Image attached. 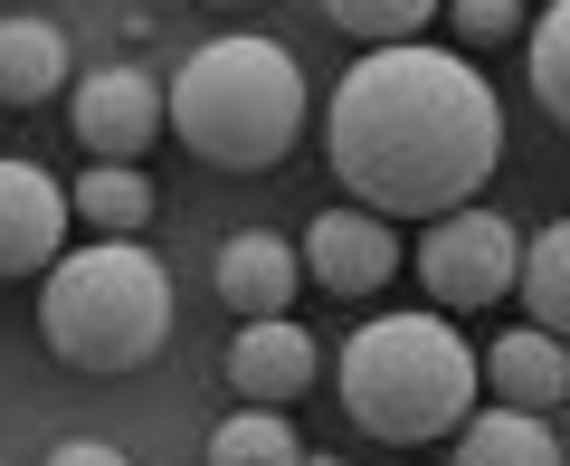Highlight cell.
I'll return each instance as SVG.
<instances>
[{"instance_id": "cell-18", "label": "cell", "mask_w": 570, "mask_h": 466, "mask_svg": "<svg viewBox=\"0 0 570 466\" xmlns=\"http://www.w3.org/2000/svg\"><path fill=\"white\" fill-rule=\"evenodd\" d=\"M523 58H532V105H542L551 124H570V10L523 20Z\"/></svg>"}, {"instance_id": "cell-6", "label": "cell", "mask_w": 570, "mask_h": 466, "mask_svg": "<svg viewBox=\"0 0 570 466\" xmlns=\"http://www.w3.org/2000/svg\"><path fill=\"white\" fill-rule=\"evenodd\" d=\"M77 96H67V115H77V143L96 153V163H142L153 143H163V77L153 67H86V77H67Z\"/></svg>"}, {"instance_id": "cell-16", "label": "cell", "mask_w": 570, "mask_h": 466, "mask_svg": "<svg viewBox=\"0 0 570 466\" xmlns=\"http://www.w3.org/2000/svg\"><path fill=\"white\" fill-rule=\"evenodd\" d=\"M295 457H305V438L285 409H228L209 428V466H295Z\"/></svg>"}, {"instance_id": "cell-9", "label": "cell", "mask_w": 570, "mask_h": 466, "mask_svg": "<svg viewBox=\"0 0 570 466\" xmlns=\"http://www.w3.org/2000/svg\"><path fill=\"white\" fill-rule=\"evenodd\" d=\"M67 229H77V220H67V191L48 182L39 163L10 153V163H0V285L58 266L67 258Z\"/></svg>"}, {"instance_id": "cell-14", "label": "cell", "mask_w": 570, "mask_h": 466, "mask_svg": "<svg viewBox=\"0 0 570 466\" xmlns=\"http://www.w3.org/2000/svg\"><path fill=\"white\" fill-rule=\"evenodd\" d=\"M67 220H86L96 239H142V229H153V182H142V163H86V182L67 191Z\"/></svg>"}, {"instance_id": "cell-17", "label": "cell", "mask_w": 570, "mask_h": 466, "mask_svg": "<svg viewBox=\"0 0 570 466\" xmlns=\"http://www.w3.org/2000/svg\"><path fill=\"white\" fill-rule=\"evenodd\" d=\"M343 39H362V48H409L428 20H438V0H314Z\"/></svg>"}, {"instance_id": "cell-12", "label": "cell", "mask_w": 570, "mask_h": 466, "mask_svg": "<svg viewBox=\"0 0 570 466\" xmlns=\"http://www.w3.org/2000/svg\"><path fill=\"white\" fill-rule=\"evenodd\" d=\"M77 77V58H67V29L58 20H0V105H48L58 86Z\"/></svg>"}, {"instance_id": "cell-15", "label": "cell", "mask_w": 570, "mask_h": 466, "mask_svg": "<svg viewBox=\"0 0 570 466\" xmlns=\"http://www.w3.org/2000/svg\"><path fill=\"white\" fill-rule=\"evenodd\" d=\"M513 295H523V324H532V333H561V324H570V220L523 229V258H513Z\"/></svg>"}, {"instance_id": "cell-3", "label": "cell", "mask_w": 570, "mask_h": 466, "mask_svg": "<svg viewBox=\"0 0 570 466\" xmlns=\"http://www.w3.org/2000/svg\"><path fill=\"white\" fill-rule=\"evenodd\" d=\"M343 409L381 447L456 438V419L475 409V343L448 314H371L343 343Z\"/></svg>"}, {"instance_id": "cell-11", "label": "cell", "mask_w": 570, "mask_h": 466, "mask_svg": "<svg viewBox=\"0 0 570 466\" xmlns=\"http://www.w3.org/2000/svg\"><path fill=\"white\" fill-rule=\"evenodd\" d=\"M475 381H494V400H504V409L551 419V409L570 400V352H561V333L513 324V333H494V343L475 352Z\"/></svg>"}, {"instance_id": "cell-20", "label": "cell", "mask_w": 570, "mask_h": 466, "mask_svg": "<svg viewBox=\"0 0 570 466\" xmlns=\"http://www.w3.org/2000/svg\"><path fill=\"white\" fill-rule=\"evenodd\" d=\"M48 466H134V457H124L115 438H58V447H48Z\"/></svg>"}, {"instance_id": "cell-19", "label": "cell", "mask_w": 570, "mask_h": 466, "mask_svg": "<svg viewBox=\"0 0 570 466\" xmlns=\"http://www.w3.org/2000/svg\"><path fill=\"white\" fill-rule=\"evenodd\" d=\"M438 20L466 48H504V39H523V0H438Z\"/></svg>"}, {"instance_id": "cell-8", "label": "cell", "mask_w": 570, "mask_h": 466, "mask_svg": "<svg viewBox=\"0 0 570 466\" xmlns=\"http://www.w3.org/2000/svg\"><path fill=\"white\" fill-rule=\"evenodd\" d=\"M314 371H324V352H314V333L295 324V314H257V324L228 333V390H238L247 409H285V400H305Z\"/></svg>"}, {"instance_id": "cell-4", "label": "cell", "mask_w": 570, "mask_h": 466, "mask_svg": "<svg viewBox=\"0 0 570 466\" xmlns=\"http://www.w3.org/2000/svg\"><path fill=\"white\" fill-rule=\"evenodd\" d=\"M39 333L67 371H142L153 352L171 343V276L142 239H86L48 266V295H39Z\"/></svg>"}, {"instance_id": "cell-1", "label": "cell", "mask_w": 570, "mask_h": 466, "mask_svg": "<svg viewBox=\"0 0 570 466\" xmlns=\"http://www.w3.org/2000/svg\"><path fill=\"white\" fill-rule=\"evenodd\" d=\"M324 153L343 172L352 210L371 220H448L504 163V105L456 48H362L333 86Z\"/></svg>"}, {"instance_id": "cell-22", "label": "cell", "mask_w": 570, "mask_h": 466, "mask_svg": "<svg viewBox=\"0 0 570 466\" xmlns=\"http://www.w3.org/2000/svg\"><path fill=\"white\" fill-rule=\"evenodd\" d=\"M219 10H238V0H219Z\"/></svg>"}, {"instance_id": "cell-21", "label": "cell", "mask_w": 570, "mask_h": 466, "mask_svg": "<svg viewBox=\"0 0 570 466\" xmlns=\"http://www.w3.org/2000/svg\"><path fill=\"white\" fill-rule=\"evenodd\" d=\"M295 466H343V457H314V447H305V457H295Z\"/></svg>"}, {"instance_id": "cell-10", "label": "cell", "mask_w": 570, "mask_h": 466, "mask_svg": "<svg viewBox=\"0 0 570 466\" xmlns=\"http://www.w3.org/2000/svg\"><path fill=\"white\" fill-rule=\"evenodd\" d=\"M209 285H219V304L238 314V324H257V314H295V285H305L295 239H276V229H228Z\"/></svg>"}, {"instance_id": "cell-13", "label": "cell", "mask_w": 570, "mask_h": 466, "mask_svg": "<svg viewBox=\"0 0 570 466\" xmlns=\"http://www.w3.org/2000/svg\"><path fill=\"white\" fill-rule=\"evenodd\" d=\"M448 466H561V438H551V419H532V409H466L456 419V457Z\"/></svg>"}, {"instance_id": "cell-5", "label": "cell", "mask_w": 570, "mask_h": 466, "mask_svg": "<svg viewBox=\"0 0 570 466\" xmlns=\"http://www.w3.org/2000/svg\"><path fill=\"white\" fill-rule=\"evenodd\" d=\"M513 258H523V229H513L504 210L466 201V210H448V220H428V239H419V295L438 304V314L504 304L513 295Z\"/></svg>"}, {"instance_id": "cell-7", "label": "cell", "mask_w": 570, "mask_h": 466, "mask_svg": "<svg viewBox=\"0 0 570 466\" xmlns=\"http://www.w3.org/2000/svg\"><path fill=\"white\" fill-rule=\"evenodd\" d=\"M295 266H305L324 295H381V285L400 276V229L371 220V210H352V201H333V210H314V229L295 239Z\"/></svg>"}, {"instance_id": "cell-2", "label": "cell", "mask_w": 570, "mask_h": 466, "mask_svg": "<svg viewBox=\"0 0 570 466\" xmlns=\"http://www.w3.org/2000/svg\"><path fill=\"white\" fill-rule=\"evenodd\" d=\"M163 124L219 172H276L305 134V67L285 39L228 29V39L190 48V67L163 86Z\"/></svg>"}]
</instances>
